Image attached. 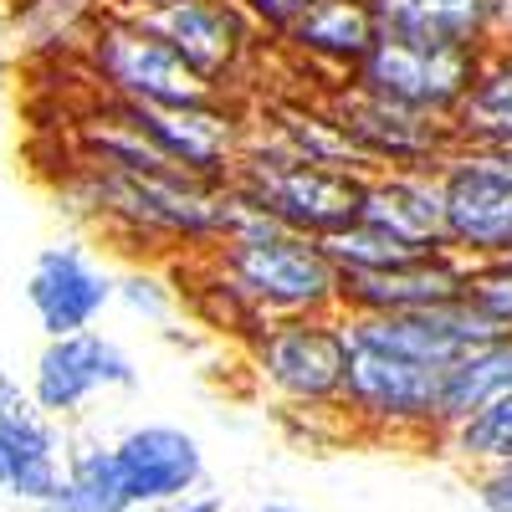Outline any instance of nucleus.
Wrapping results in <instances>:
<instances>
[{"instance_id":"f257e3e1","label":"nucleus","mask_w":512,"mask_h":512,"mask_svg":"<svg viewBox=\"0 0 512 512\" xmlns=\"http://www.w3.org/2000/svg\"><path fill=\"white\" fill-rule=\"evenodd\" d=\"M210 246H216V256H210L216 282L210 287L236 313L246 338L282 318H313L338 308V267L318 236L241 210L236 226Z\"/></svg>"},{"instance_id":"f03ea898","label":"nucleus","mask_w":512,"mask_h":512,"mask_svg":"<svg viewBox=\"0 0 512 512\" xmlns=\"http://www.w3.org/2000/svg\"><path fill=\"white\" fill-rule=\"evenodd\" d=\"M226 190L251 216H267L277 226H292L323 241L333 231H344L349 221H359L369 175L364 169L313 164L282 144H267V149H241L236 169L226 175Z\"/></svg>"},{"instance_id":"7ed1b4c3","label":"nucleus","mask_w":512,"mask_h":512,"mask_svg":"<svg viewBox=\"0 0 512 512\" xmlns=\"http://www.w3.org/2000/svg\"><path fill=\"white\" fill-rule=\"evenodd\" d=\"M88 67L118 103H144V108H221L226 103V93L210 88L144 16L108 11L88 31Z\"/></svg>"},{"instance_id":"20e7f679","label":"nucleus","mask_w":512,"mask_h":512,"mask_svg":"<svg viewBox=\"0 0 512 512\" xmlns=\"http://www.w3.org/2000/svg\"><path fill=\"white\" fill-rule=\"evenodd\" d=\"M441 374L436 364H415L349 338V369L338 405L349 420L369 425L379 436H441Z\"/></svg>"},{"instance_id":"39448f33","label":"nucleus","mask_w":512,"mask_h":512,"mask_svg":"<svg viewBox=\"0 0 512 512\" xmlns=\"http://www.w3.org/2000/svg\"><path fill=\"white\" fill-rule=\"evenodd\" d=\"M251 364L267 390L297 410L338 405L349 369V323L328 313L267 323L251 338Z\"/></svg>"},{"instance_id":"423d86ee","label":"nucleus","mask_w":512,"mask_h":512,"mask_svg":"<svg viewBox=\"0 0 512 512\" xmlns=\"http://www.w3.org/2000/svg\"><path fill=\"white\" fill-rule=\"evenodd\" d=\"M446 241L466 262H497L512 256V159L492 149H456L441 169Z\"/></svg>"},{"instance_id":"0eeeda50","label":"nucleus","mask_w":512,"mask_h":512,"mask_svg":"<svg viewBox=\"0 0 512 512\" xmlns=\"http://www.w3.org/2000/svg\"><path fill=\"white\" fill-rule=\"evenodd\" d=\"M477 62H482V52H425V47H405V41L379 36L369 57L349 72L354 77L349 88L390 103V108H405V113L456 123L466 93H472Z\"/></svg>"},{"instance_id":"6e6552de","label":"nucleus","mask_w":512,"mask_h":512,"mask_svg":"<svg viewBox=\"0 0 512 512\" xmlns=\"http://www.w3.org/2000/svg\"><path fill=\"white\" fill-rule=\"evenodd\" d=\"M333 123L349 134V144L369 164V175H379V169H431L436 175V169L461 149L456 123L390 108V103H379V98H369L359 88L338 93Z\"/></svg>"},{"instance_id":"1a4fd4ad","label":"nucleus","mask_w":512,"mask_h":512,"mask_svg":"<svg viewBox=\"0 0 512 512\" xmlns=\"http://www.w3.org/2000/svg\"><path fill=\"white\" fill-rule=\"evenodd\" d=\"M103 118L134 128V134L159 149L175 169H185L190 180H205V185H226V175L241 159V144H236V123L221 108H144V103H113Z\"/></svg>"},{"instance_id":"9d476101","label":"nucleus","mask_w":512,"mask_h":512,"mask_svg":"<svg viewBox=\"0 0 512 512\" xmlns=\"http://www.w3.org/2000/svg\"><path fill=\"white\" fill-rule=\"evenodd\" d=\"M169 47H175L210 88L226 93L231 82L246 72L256 26L241 11V0H164L159 11L144 16Z\"/></svg>"},{"instance_id":"9b49d317","label":"nucleus","mask_w":512,"mask_h":512,"mask_svg":"<svg viewBox=\"0 0 512 512\" xmlns=\"http://www.w3.org/2000/svg\"><path fill=\"white\" fill-rule=\"evenodd\" d=\"M139 369L113 338L82 328V333H62L47 338V349L36 359V379H31V400L41 405V415H77L98 390H134Z\"/></svg>"},{"instance_id":"f8f14e48","label":"nucleus","mask_w":512,"mask_h":512,"mask_svg":"<svg viewBox=\"0 0 512 512\" xmlns=\"http://www.w3.org/2000/svg\"><path fill=\"white\" fill-rule=\"evenodd\" d=\"M113 461L134 512L175 507L205 482V451L180 425H134L113 441Z\"/></svg>"},{"instance_id":"ddd939ff","label":"nucleus","mask_w":512,"mask_h":512,"mask_svg":"<svg viewBox=\"0 0 512 512\" xmlns=\"http://www.w3.org/2000/svg\"><path fill=\"white\" fill-rule=\"evenodd\" d=\"M466 287V256L456 251H425L400 267L379 272H338V313L369 318V313H415L436 308Z\"/></svg>"},{"instance_id":"4468645a","label":"nucleus","mask_w":512,"mask_h":512,"mask_svg":"<svg viewBox=\"0 0 512 512\" xmlns=\"http://www.w3.org/2000/svg\"><path fill=\"white\" fill-rule=\"evenodd\" d=\"M26 303L47 338L82 333L103 318L113 303V282L82 246H41L36 267L26 277Z\"/></svg>"},{"instance_id":"2eb2a0df","label":"nucleus","mask_w":512,"mask_h":512,"mask_svg":"<svg viewBox=\"0 0 512 512\" xmlns=\"http://www.w3.org/2000/svg\"><path fill=\"white\" fill-rule=\"evenodd\" d=\"M359 221L390 231L395 241H405L415 251H451L441 180L431 169H379V175H369Z\"/></svg>"},{"instance_id":"dca6fc26","label":"nucleus","mask_w":512,"mask_h":512,"mask_svg":"<svg viewBox=\"0 0 512 512\" xmlns=\"http://www.w3.org/2000/svg\"><path fill=\"white\" fill-rule=\"evenodd\" d=\"M0 446H6V466H11L6 492L41 507L62 477V441L52 431V420L41 415V405L11 374H0Z\"/></svg>"},{"instance_id":"f3484780","label":"nucleus","mask_w":512,"mask_h":512,"mask_svg":"<svg viewBox=\"0 0 512 512\" xmlns=\"http://www.w3.org/2000/svg\"><path fill=\"white\" fill-rule=\"evenodd\" d=\"M369 6L384 41L487 57V0H369Z\"/></svg>"},{"instance_id":"a211bd4d","label":"nucleus","mask_w":512,"mask_h":512,"mask_svg":"<svg viewBox=\"0 0 512 512\" xmlns=\"http://www.w3.org/2000/svg\"><path fill=\"white\" fill-rule=\"evenodd\" d=\"M287 41H292V52H303L323 67L354 72L379 41V21H374L369 0H318V6L287 31Z\"/></svg>"},{"instance_id":"6ab92c4d","label":"nucleus","mask_w":512,"mask_h":512,"mask_svg":"<svg viewBox=\"0 0 512 512\" xmlns=\"http://www.w3.org/2000/svg\"><path fill=\"white\" fill-rule=\"evenodd\" d=\"M41 512H134L118 477L113 446H77L62 461V477L52 497L41 502Z\"/></svg>"},{"instance_id":"aec40b11","label":"nucleus","mask_w":512,"mask_h":512,"mask_svg":"<svg viewBox=\"0 0 512 512\" xmlns=\"http://www.w3.org/2000/svg\"><path fill=\"white\" fill-rule=\"evenodd\" d=\"M502 390H512V338L466 349L461 359L446 364V374H441V420L456 425L461 415H472L477 405H487Z\"/></svg>"},{"instance_id":"412c9836","label":"nucleus","mask_w":512,"mask_h":512,"mask_svg":"<svg viewBox=\"0 0 512 512\" xmlns=\"http://www.w3.org/2000/svg\"><path fill=\"white\" fill-rule=\"evenodd\" d=\"M446 441H451V456L482 466V472L487 466H507L512 461V390L492 395L472 415L446 425Z\"/></svg>"},{"instance_id":"4be33fe9","label":"nucleus","mask_w":512,"mask_h":512,"mask_svg":"<svg viewBox=\"0 0 512 512\" xmlns=\"http://www.w3.org/2000/svg\"><path fill=\"white\" fill-rule=\"evenodd\" d=\"M472 303L497 318L502 328H512V262L497 256V262H466V287H461Z\"/></svg>"},{"instance_id":"5701e85b","label":"nucleus","mask_w":512,"mask_h":512,"mask_svg":"<svg viewBox=\"0 0 512 512\" xmlns=\"http://www.w3.org/2000/svg\"><path fill=\"white\" fill-rule=\"evenodd\" d=\"M313 6H318V0H241V11L251 16V26H267L277 36H287Z\"/></svg>"},{"instance_id":"b1692460","label":"nucleus","mask_w":512,"mask_h":512,"mask_svg":"<svg viewBox=\"0 0 512 512\" xmlns=\"http://www.w3.org/2000/svg\"><path fill=\"white\" fill-rule=\"evenodd\" d=\"M477 502L487 512H512V461L507 466H487L477 482Z\"/></svg>"},{"instance_id":"393cba45","label":"nucleus","mask_w":512,"mask_h":512,"mask_svg":"<svg viewBox=\"0 0 512 512\" xmlns=\"http://www.w3.org/2000/svg\"><path fill=\"white\" fill-rule=\"evenodd\" d=\"M118 292H123V303H128V308H134V313H149V318H159V313H164V303H169V297L159 292V282H154V277H144V272H139V277H128Z\"/></svg>"},{"instance_id":"a878e982","label":"nucleus","mask_w":512,"mask_h":512,"mask_svg":"<svg viewBox=\"0 0 512 512\" xmlns=\"http://www.w3.org/2000/svg\"><path fill=\"white\" fill-rule=\"evenodd\" d=\"M154 512H226V507H221V497H185L175 507H154Z\"/></svg>"},{"instance_id":"bb28decb","label":"nucleus","mask_w":512,"mask_h":512,"mask_svg":"<svg viewBox=\"0 0 512 512\" xmlns=\"http://www.w3.org/2000/svg\"><path fill=\"white\" fill-rule=\"evenodd\" d=\"M113 11H123V16H149V11H159L164 0H108Z\"/></svg>"},{"instance_id":"cd10ccee","label":"nucleus","mask_w":512,"mask_h":512,"mask_svg":"<svg viewBox=\"0 0 512 512\" xmlns=\"http://www.w3.org/2000/svg\"><path fill=\"white\" fill-rule=\"evenodd\" d=\"M251 512H303V507H292V502H262V507H251Z\"/></svg>"},{"instance_id":"c85d7f7f","label":"nucleus","mask_w":512,"mask_h":512,"mask_svg":"<svg viewBox=\"0 0 512 512\" xmlns=\"http://www.w3.org/2000/svg\"><path fill=\"white\" fill-rule=\"evenodd\" d=\"M11 487V466H6V446H0V492Z\"/></svg>"},{"instance_id":"c756f323","label":"nucleus","mask_w":512,"mask_h":512,"mask_svg":"<svg viewBox=\"0 0 512 512\" xmlns=\"http://www.w3.org/2000/svg\"><path fill=\"white\" fill-rule=\"evenodd\" d=\"M507 262H512V256H507Z\"/></svg>"}]
</instances>
